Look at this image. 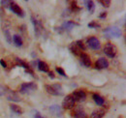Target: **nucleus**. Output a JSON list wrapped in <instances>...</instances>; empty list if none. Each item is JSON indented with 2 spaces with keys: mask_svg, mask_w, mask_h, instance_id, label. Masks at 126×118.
Masks as SVG:
<instances>
[{
  "mask_svg": "<svg viewBox=\"0 0 126 118\" xmlns=\"http://www.w3.org/2000/svg\"><path fill=\"white\" fill-rule=\"evenodd\" d=\"M16 61H17V62H18V63H19V64H20V65H21L22 67H24L25 69H29V66H28V65H27L26 63H24V62H23L22 60H19L18 58H16Z\"/></svg>",
  "mask_w": 126,
  "mask_h": 118,
  "instance_id": "obj_26",
  "label": "nucleus"
},
{
  "mask_svg": "<svg viewBox=\"0 0 126 118\" xmlns=\"http://www.w3.org/2000/svg\"><path fill=\"white\" fill-rule=\"evenodd\" d=\"M46 91L48 94L53 96H59L63 94L62 86L60 84H51V85H46Z\"/></svg>",
  "mask_w": 126,
  "mask_h": 118,
  "instance_id": "obj_2",
  "label": "nucleus"
},
{
  "mask_svg": "<svg viewBox=\"0 0 126 118\" xmlns=\"http://www.w3.org/2000/svg\"><path fill=\"white\" fill-rule=\"evenodd\" d=\"M92 98H93V101L95 102V103L98 104V105H103L104 103H105L104 99H103L101 96H99L98 94H93Z\"/></svg>",
  "mask_w": 126,
  "mask_h": 118,
  "instance_id": "obj_18",
  "label": "nucleus"
},
{
  "mask_svg": "<svg viewBox=\"0 0 126 118\" xmlns=\"http://www.w3.org/2000/svg\"><path fill=\"white\" fill-rule=\"evenodd\" d=\"M107 38H119L121 36V30L116 26H110L103 31Z\"/></svg>",
  "mask_w": 126,
  "mask_h": 118,
  "instance_id": "obj_1",
  "label": "nucleus"
},
{
  "mask_svg": "<svg viewBox=\"0 0 126 118\" xmlns=\"http://www.w3.org/2000/svg\"><path fill=\"white\" fill-rule=\"evenodd\" d=\"M106 16H107V13H106V12H103L101 15H99V17H100V18H105Z\"/></svg>",
  "mask_w": 126,
  "mask_h": 118,
  "instance_id": "obj_32",
  "label": "nucleus"
},
{
  "mask_svg": "<svg viewBox=\"0 0 126 118\" xmlns=\"http://www.w3.org/2000/svg\"><path fill=\"white\" fill-rule=\"evenodd\" d=\"M4 36H5V38H6V40L8 41V43L9 44H12V39H11V35H10V32H9V30H4Z\"/></svg>",
  "mask_w": 126,
  "mask_h": 118,
  "instance_id": "obj_23",
  "label": "nucleus"
},
{
  "mask_svg": "<svg viewBox=\"0 0 126 118\" xmlns=\"http://www.w3.org/2000/svg\"><path fill=\"white\" fill-rule=\"evenodd\" d=\"M106 113V110L103 109V108H100V109H96L94 110L91 115H90V118H102Z\"/></svg>",
  "mask_w": 126,
  "mask_h": 118,
  "instance_id": "obj_14",
  "label": "nucleus"
},
{
  "mask_svg": "<svg viewBox=\"0 0 126 118\" xmlns=\"http://www.w3.org/2000/svg\"><path fill=\"white\" fill-rule=\"evenodd\" d=\"M83 3H84V5L87 7L89 13H90V14H93V12H94V10H95V5H94V3H93V1H83Z\"/></svg>",
  "mask_w": 126,
  "mask_h": 118,
  "instance_id": "obj_19",
  "label": "nucleus"
},
{
  "mask_svg": "<svg viewBox=\"0 0 126 118\" xmlns=\"http://www.w3.org/2000/svg\"><path fill=\"white\" fill-rule=\"evenodd\" d=\"M37 89V84L34 82H28V83H23L20 86V93L22 94H31Z\"/></svg>",
  "mask_w": 126,
  "mask_h": 118,
  "instance_id": "obj_3",
  "label": "nucleus"
},
{
  "mask_svg": "<svg viewBox=\"0 0 126 118\" xmlns=\"http://www.w3.org/2000/svg\"><path fill=\"white\" fill-rule=\"evenodd\" d=\"M74 118H87V116L83 110H77L74 114Z\"/></svg>",
  "mask_w": 126,
  "mask_h": 118,
  "instance_id": "obj_22",
  "label": "nucleus"
},
{
  "mask_svg": "<svg viewBox=\"0 0 126 118\" xmlns=\"http://www.w3.org/2000/svg\"><path fill=\"white\" fill-rule=\"evenodd\" d=\"M79 57H80L81 62L83 63V65H84L85 67H90V66H91V60H90L89 56H88L86 53H81V54L79 55Z\"/></svg>",
  "mask_w": 126,
  "mask_h": 118,
  "instance_id": "obj_13",
  "label": "nucleus"
},
{
  "mask_svg": "<svg viewBox=\"0 0 126 118\" xmlns=\"http://www.w3.org/2000/svg\"><path fill=\"white\" fill-rule=\"evenodd\" d=\"M99 2L102 4V6H103V7H107V8H108V7H110V1H109V0H106V1H105V0H100Z\"/></svg>",
  "mask_w": 126,
  "mask_h": 118,
  "instance_id": "obj_25",
  "label": "nucleus"
},
{
  "mask_svg": "<svg viewBox=\"0 0 126 118\" xmlns=\"http://www.w3.org/2000/svg\"><path fill=\"white\" fill-rule=\"evenodd\" d=\"M10 107H11L12 111H13V112H15L16 114H18V115H19V114H21V113H22V109H21L18 105H16V104H11V106H10Z\"/></svg>",
  "mask_w": 126,
  "mask_h": 118,
  "instance_id": "obj_21",
  "label": "nucleus"
},
{
  "mask_svg": "<svg viewBox=\"0 0 126 118\" xmlns=\"http://www.w3.org/2000/svg\"><path fill=\"white\" fill-rule=\"evenodd\" d=\"M62 106L65 109H72L75 106V100L73 99L72 95H68L64 98L62 102Z\"/></svg>",
  "mask_w": 126,
  "mask_h": 118,
  "instance_id": "obj_5",
  "label": "nucleus"
},
{
  "mask_svg": "<svg viewBox=\"0 0 126 118\" xmlns=\"http://www.w3.org/2000/svg\"><path fill=\"white\" fill-rule=\"evenodd\" d=\"M104 52L106 53V55H108L110 58H113L117 52V48L114 44H110V43H108V44H105L104 46Z\"/></svg>",
  "mask_w": 126,
  "mask_h": 118,
  "instance_id": "obj_4",
  "label": "nucleus"
},
{
  "mask_svg": "<svg viewBox=\"0 0 126 118\" xmlns=\"http://www.w3.org/2000/svg\"><path fill=\"white\" fill-rule=\"evenodd\" d=\"M31 21L34 25V30H35V34L37 36H40L43 32V25L41 23V21H39L38 19H36L35 17L31 16Z\"/></svg>",
  "mask_w": 126,
  "mask_h": 118,
  "instance_id": "obj_7",
  "label": "nucleus"
},
{
  "mask_svg": "<svg viewBox=\"0 0 126 118\" xmlns=\"http://www.w3.org/2000/svg\"><path fill=\"white\" fill-rule=\"evenodd\" d=\"M75 43H76L77 46L79 47L80 50H84V49H85V46H84V44H83V43H82L81 41H77V42H75Z\"/></svg>",
  "mask_w": 126,
  "mask_h": 118,
  "instance_id": "obj_24",
  "label": "nucleus"
},
{
  "mask_svg": "<svg viewBox=\"0 0 126 118\" xmlns=\"http://www.w3.org/2000/svg\"><path fill=\"white\" fill-rule=\"evenodd\" d=\"M38 69L39 71L41 72H48V65H47L46 62H43V61H39L38 62Z\"/></svg>",
  "mask_w": 126,
  "mask_h": 118,
  "instance_id": "obj_17",
  "label": "nucleus"
},
{
  "mask_svg": "<svg viewBox=\"0 0 126 118\" xmlns=\"http://www.w3.org/2000/svg\"><path fill=\"white\" fill-rule=\"evenodd\" d=\"M47 74H48V76L50 77V78H54V74L52 72H47Z\"/></svg>",
  "mask_w": 126,
  "mask_h": 118,
  "instance_id": "obj_33",
  "label": "nucleus"
},
{
  "mask_svg": "<svg viewBox=\"0 0 126 118\" xmlns=\"http://www.w3.org/2000/svg\"><path fill=\"white\" fill-rule=\"evenodd\" d=\"M35 118H43L39 113H36V115H35Z\"/></svg>",
  "mask_w": 126,
  "mask_h": 118,
  "instance_id": "obj_34",
  "label": "nucleus"
},
{
  "mask_svg": "<svg viewBox=\"0 0 126 118\" xmlns=\"http://www.w3.org/2000/svg\"><path fill=\"white\" fill-rule=\"evenodd\" d=\"M56 72H57L58 74H60V75L66 76V74H65V72H64V70H63L62 68H59V67H57V68H56Z\"/></svg>",
  "mask_w": 126,
  "mask_h": 118,
  "instance_id": "obj_28",
  "label": "nucleus"
},
{
  "mask_svg": "<svg viewBox=\"0 0 126 118\" xmlns=\"http://www.w3.org/2000/svg\"><path fill=\"white\" fill-rule=\"evenodd\" d=\"M13 41H14V44H16V46H21L22 45V40H21L20 36L17 35V34L13 36Z\"/></svg>",
  "mask_w": 126,
  "mask_h": 118,
  "instance_id": "obj_20",
  "label": "nucleus"
},
{
  "mask_svg": "<svg viewBox=\"0 0 126 118\" xmlns=\"http://www.w3.org/2000/svg\"><path fill=\"white\" fill-rule=\"evenodd\" d=\"M76 25H78V24L75 23V22H73V21H71V20H68V21H65V22L63 23L62 29L67 30V31H71Z\"/></svg>",
  "mask_w": 126,
  "mask_h": 118,
  "instance_id": "obj_15",
  "label": "nucleus"
},
{
  "mask_svg": "<svg viewBox=\"0 0 126 118\" xmlns=\"http://www.w3.org/2000/svg\"><path fill=\"white\" fill-rule=\"evenodd\" d=\"M73 99L75 100V102H83L86 99V94L85 92H83L82 90H79V91H74L72 94Z\"/></svg>",
  "mask_w": 126,
  "mask_h": 118,
  "instance_id": "obj_6",
  "label": "nucleus"
},
{
  "mask_svg": "<svg viewBox=\"0 0 126 118\" xmlns=\"http://www.w3.org/2000/svg\"><path fill=\"white\" fill-rule=\"evenodd\" d=\"M7 99L9 101H12V102H19L20 101V97H18L17 93L14 92V91H8Z\"/></svg>",
  "mask_w": 126,
  "mask_h": 118,
  "instance_id": "obj_12",
  "label": "nucleus"
},
{
  "mask_svg": "<svg viewBox=\"0 0 126 118\" xmlns=\"http://www.w3.org/2000/svg\"><path fill=\"white\" fill-rule=\"evenodd\" d=\"M11 2H12V1H7V0L4 1V0H3V1H1V4H2L3 6H5V7H9L10 4H11Z\"/></svg>",
  "mask_w": 126,
  "mask_h": 118,
  "instance_id": "obj_29",
  "label": "nucleus"
},
{
  "mask_svg": "<svg viewBox=\"0 0 126 118\" xmlns=\"http://www.w3.org/2000/svg\"><path fill=\"white\" fill-rule=\"evenodd\" d=\"M9 8H10V10H11L13 13H15L16 15H19V16H24V14H23V12H22V9H21L16 3H15V2H11Z\"/></svg>",
  "mask_w": 126,
  "mask_h": 118,
  "instance_id": "obj_9",
  "label": "nucleus"
},
{
  "mask_svg": "<svg viewBox=\"0 0 126 118\" xmlns=\"http://www.w3.org/2000/svg\"><path fill=\"white\" fill-rule=\"evenodd\" d=\"M5 91H6L5 87H4V86H2V85H0V96L4 95V94H5Z\"/></svg>",
  "mask_w": 126,
  "mask_h": 118,
  "instance_id": "obj_30",
  "label": "nucleus"
},
{
  "mask_svg": "<svg viewBox=\"0 0 126 118\" xmlns=\"http://www.w3.org/2000/svg\"><path fill=\"white\" fill-rule=\"evenodd\" d=\"M88 27H90V28H98V27H100V25L97 24V23L94 22V21H92V22L88 23Z\"/></svg>",
  "mask_w": 126,
  "mask_h": 118,
  "instance_id": "obj_27",
  "label": "nucleus"
},
{
  "mask_svg": "<svg viewBox=\"0 0 126 118\" xmlns=\"http://www.w3.org/2000/svg\"><path fill=\"white\" fill-rule=\"evenodd\" d=\"M119 118H120V117H119Z\"/></svg>",
  "mask_w": 126,
  "mask_h": 118,
  "instance_id": "obj_35",
  "label": "nucleus"
},
{
  "mask_svg": "<svg viewBox=\"0 0 126 118\" xmlns=\"http://www.w3.org/2000/svg\"><path fill=\"white\" fill-rule=\"evenodd\" d=\"M49 110L53 115H55L57 117L62 116V109L58 104H53V105L49 106Z\"/></svg>",
  "mask_w": 126,
  "mask_h": 118,
  "instance_id": "obj_11",
  "label": "nucleus"
},
{
  "mask_svg": "<svg viewBox=\"0 0 126 118\" xmlns=\"http://www.w3.org/2000/svg\"><path fill=\"white\" fill-rule=\"evenodd\" d=\"M95 66H96V69H98V70L106 69L109 67V62L107 61L106 58H99L95 62Z\"/></svg>",
  "mask_w": 126,
  "mask_h": 118,
  "instance_id": "obj_10",
  "label": "nucleus"
},
{
  "mask_svg": "<svg viewBox=\"0 0 126 118\" xmlns=\"http://www.w3.org/2000/svg\"><path fill=\"white\" fill-rule=\"evenodd\" d=\"M87 44H88V46H89L90 48H92V49H94V50H98V49L100 48V46H101L99 40H98L97 38H95V37L89 38V39L87 40Z\"/></svg>",
  "mask_w": 126,
  "mask_h": 118,
  "instance_id": "obj_8",
  "label": "nucleus"
},
{
  "mask_svg": "<svg viewBox=\"0 0 126 118\" xmlns=\"http://www.w3.org/2000/svg\"><path fill=\"white\" fill-rule=\"evenodd\" d=\"M70 50L75 54V55H80L82 52H81V50L79 49V47L77 46V44H76V43L74 42V43H72V44H70Z\"/></svg>",
  "mask_w": 126,
  "mask_h": 118,
  "instance_id": "obj_16",
  "label": "nucleus"
},
{
  "mask_svg": "<svg viewBox=\"0 0 126 118\" xmlns=\"http://www.w3.org/2000/svg\"><path fill=\"white\" fill-rule=\"evenodd\" d=\"M0 64H1V66L3 68H6L7 67V64H6V62H4V60H0Z\"/></svg>",
  "mask_w": 126,
  "mask_h": 118,
  "instance_id": "obj_31",
  "label": "nucleus"
}]
</instances>
